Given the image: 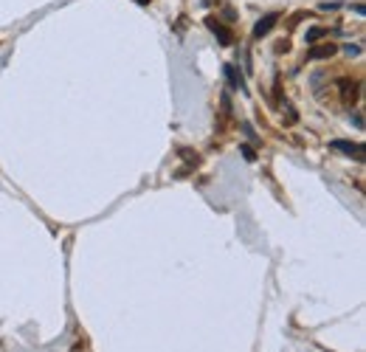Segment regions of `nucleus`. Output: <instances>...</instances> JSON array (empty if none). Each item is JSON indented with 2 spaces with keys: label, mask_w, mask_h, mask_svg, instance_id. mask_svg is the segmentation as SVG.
Returning <instances> with one entry per match:
<instances>
[{
  "label": "nucleus",
  "mask_w": 366,
  "mask_h": 352,
  "mask_svg": "<svg viewBox=\"0 0 366 352\" xmlns=\"http://www.w3.org/2000/svg\"><path fill=\"white\" fill-rule=\"evenodd\" d=\"M333 147L341 150V152H346L350 158L355 155V161H363V147L361 144H352V141H333Z\"/></svg>",
  "instance_id": "f257e3e1"
},
{
  "label": "nucleus",
  "mask_w": 366,
  "mask_h": 352,
  "mask_svg": "<svg viewBox=\"0 0 366 352\" xmlns=\"http://www.w3.org/2000/svg\"><path fill=\"white\" fill-rule=\"evenodd\" d=\"M276 20H279V14H265L259 23H256V28H254V37H265V34L273 28V23H276Z\"/></svg>",
  "instance_id": "f03ea898"
},
{
  "label": "nucleus",
  "mask_w": 366,
  "mask_h": 352,
  "mask_svg": "<svg viewBox=\"0 0 366 352\" xmlns=\"http://www.w3.org/2000/svg\"><path fill=\"white\" fill-rule=\"evenodd\" d=\"M208 28H212V31H214V37H217L223 45H231V31H229V28H223L217 20H208Z\"/></svg>",
  "instance_id": "7ed1b4c3"
},
{
  "label": "nucleus",
  "mask_w": 366,
  "mask_h": 352,
  "mask_svg": "<svg viewBox=\"0 0 366 352\" xmlns=\"http://www.w3.org/2000/svg\"><path fill=\"white\" fill-rule=\"evenodd\" d=\"M333 54H335V45L333 43H324V45H319V48L310 51V57H313V59H324V57H333Z\"/></svg>",
  "instance_id": "20e7f679"
},
{
  "label": "nucleus",
  "mask_w": 366,
  "mask_h": 352,
  "mask_svg": "<svg viewBox=\"0 0 366 352\" xmlns=\"http://www.w3.org/2000/svg\"><path fill=\"white\" fill-rule=\"evenodd\" d=\"M225 76H229V79H231V85L237 87V91H242V87H245L242 76L237 74V68H234V65H225Z\"/></svg>",
  "instance_id": "39448f33"
},
{
  "label": "nucleus",
  "mask_w": 366,
  "mask_h": 352,
  "mask_svg": "<svg viewBox=\"0 0 366 352\" xmlns=\"http://www.w3.org/2000/svg\"><path fill=\"white\" fill-rule=\"evenodd\" d=\"M321 34H324V28H310V34H307V40H310V43H313V40H319V37H321Z\"/></svg>",
  "instance_id": "423d86ee"
},
{
  "label": "nucleus",
  "mask_w": 366,
  "mask_h": 352,
  "mask_svg": "<svg viewBox=\"0 0 366 352\" xmlns=\"http://www.w3.org/2000/svg\"><path fill=\"white\" fill-rule=\"evenodd\" d=\"M242 155H245V161H256V155H254L251 147H242Z\"/></svg>",
  "instance_id": "0eeeda50"
},
{
  "label": "nucleus",
  "mask_w": 366,
  "mask_h": 352,
  "mask_svg": "<svg viewBox=\"0 0 366 352\" xmlns=\"http://www.w3.org/2000/svg\"><path fill=\"white\" fill-rule=\"evenodd\" d=\"M135 3H138V6H147V3H149V0H135Z\"/></svg>",
  "instance_id": "6e6552de"
}]
</instances>
